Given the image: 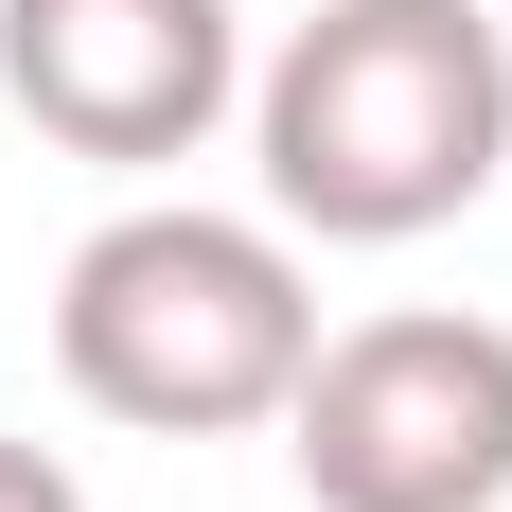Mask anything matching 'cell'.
<instances>
[{"instance_id": "1", "label": "cell", "mask_w": 512, "mask_h": 512, "mask_svg": "<svg viewBox=\"0 0 512 512\" xmlns=\"http://www.w3.org/2000/svg\"><path fill=\"white\" fill-rule=\"evenodd\" d=\"M265 212L318 248H424L512 177V36L495 0H318L248 71Z\"/></svg>"}, {"instance_id": "2", "label": "cell", "mask_w": 512, "mask_h": 512, "mask_svg": "<svg viewBox=\"0 0 512 512\" xmlns=\"http://www.w3.org/2000/svg\"><path fill=\"white\" fill-rule=\"evenodd\" d=\"M301 354H318V283H301L283 212L142 195V212H106L89 248L53 265V371H71V407L142 424V442L283 424Z\"/></svg>"}, {"instance_id": "3", "label": "cell", "mask_w": 512, "mask_h": 512, "mask_svg": "<svg viewBox=\"0 0 512 512\" xmlns=\"http://www.w3.org/2000/svg\"><path fill=\"white\" fill-rule=\"evenodd\" d=\"M283 460L318 512H512V318L389 301L318 336L283 389Z\"/></svg>"}, {"instance_id": "4", "label": "cell", "mask_w": 512, "mask_h": 512, "mask_svg": "<svg viewBox=\"0 0 512 512\" xmlns=\"http://www.w3.org/2000/svg\"><path fill=\"white\" fill-rule=\"evenodd\" d=\"M0 106L106 177H159L248 106V18L230 0H0Z\"/></svg>"}, {"instance_id": "5", "label": "cell", "mask_w": 512, "mask_h": 512, "mask_svg": "<svg viewBox=\"0 0 512 512\" xmlns=\"http://www.w3.org/2000/svg\"><path fill=\"white\" fill-rule=\"evenodd\" d=\"M0 512H89V477L53 460V442H18V424H0Z\"/></svg>"}]
</instances>
